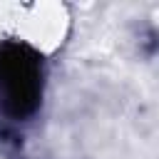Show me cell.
I'll list each match as a JSON object with an SVG mask.
<instances>
[{
	"mask_svg": "<svg viewBox=\"0 0 159 159\" xmlns=\"http://www.w3.org/2000/svg\"><path fill=\"white\" fill-rule=\"evenodd\" d=\"M45 62L27 42L0 45V112L10 119H27L42 99Z\"/></svg>",
	"mask_w": 159,
	"mask_h": 159,
	"instance_id": "1",
	"label": "cell"
}]
</instances>
